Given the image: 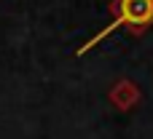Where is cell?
Returning a JSON list of instances; mask_svg holds the SVG:
<instances>
[{"mask_svg":"<svg viewBox=\"0 0 153 139\" xmlns=\"http://www.w3.org/2000/svg\"><path fill=\"white\" fill-rule=\"evenodd\" d=\"M108 8L113 13V21L100 35H94L89 43H83L78 54H86L91 46H97L105 35H110L118 27H129V32H134V35H143L145 29L153 27V0H113Z\"/></svg>","mask_w":153,"mask_h":139,"instance_id":"obj_1","label":"cell"},{"mask_svg":"<svg viewBox=\"0 0 153 139\" xmlns=\"http://www.w3.org/2000/svg\"><path fill=\"white\" fill-rule=\"evenodd\" d=\"M113 99H116V104L118 107H129L132 102H137V88L132 86V83H118L116 86V91H113Z\"/></svg>","mask_w":153,"mask_h":139,"instance_id":"obj_2","label":"cell"}]
</instances>
